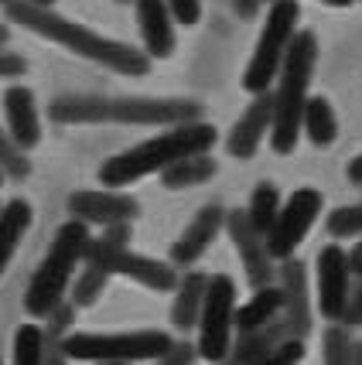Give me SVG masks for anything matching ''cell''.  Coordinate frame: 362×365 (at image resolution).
Masks as SVG:
<instances>
[{
    "label": "cell",
    "instance_id": "obj_35",
    "mask_svg": "<svg viewBox=\"0 0 362 365\" xmlns=\"http://www.w3.org/2000/svg\"><path fill=\"white\" fill-rule=\"evenodd\" d=\"M195 359H198V351L191 341H174L161 359H154V365H195Z\"/></svg>",
    "mask_w": 362,
    "mask_h": 365
},
{
    "label": "cell",
    "instance_id": "obj_11",
    "mask_svg": "<svg viewBox=\"0 0 362 365\" xmlns=\"http://www.w3.org/2000/svg\"><path fill=\"white\" fill-rule=\"evenodd\" d=\"M226 232L233 239V250L239 256V267L246 273L250 287H270L277 280V259L267 250V236H260L246 219V208H233L226 212Z\"/></svg>",
    "mask_w": 362,
    "mask_h": 365
},
{
    "label": "cell",
    "instance_id": "obj_41",
    "mask_svg": "<svg viewBox=\"0 0 362 365\" xmlns=\"http://www.w3.org/2000/svg\"><path fill=\"white\" fill-rule=\"evenodd\" d=\"M352 365H362V341H352Z\"/></svg>",
    "mask_w": 362,
    "mask_h": 365
},
{
    "label": "cell",
    "instance_id": "obj_5",
    "mask_svg": "<svg viewBox=\"0 0 362 365\" xmlns=\"http://www.w3.org/2000/svg\"><path fill=\"white\" fill-rule=\"evenodd\" d=\"M174 345V338L158 328L144 331H69L62 341L72 362H154Z\"/></svg>",
    "mask_w": 362,
    "mask_h": 365
},
{
    "label": "cell",
    "instance_id": "obj_4",
    "mask_svg": "<svg viewBox=\"0 0 362 365\" xmlns=\"http://www.w3.org/2000/svg\"><path fill=\"white\" fill-rule=\"evenodd\" d=\"M89 225L79 219H69L65 225H59V232L48 246L41 267L34 270L31 284L24 290V311L31 318H45L48 311L59 301H65L69 284L76 277V267H82V253L89 246Z\"/></svg>",
    "mask_w": 362,
    "mask_h": 365
},
{
    "label": "cell",
    "instance_id": "obj_37",
    "mask_svg": "<svg viewBox=\"0 0 362 365\" xmlns=\"http://www.w3.org/2000/svg\"><path fill=\"white\" fill-rule=\"evenodd\" d=\"M24 72H28V62L17 51H7V48L0 45V79H17Z\"/></svg>",
    "mask_w": 362,
    "mask_h": 365
},
{
    "label": "cell",
    "instance_id": "obj_7",
    "mask_svg": "<svg viewBox=\"0 0 362 365\" xmlns=\"http://www.w3.org/2000/svg\"><path fill=\"white\" fill-rule=\"evenodd\" d=\"M236 280L229 273H212L205 284V301L202 314H198V341L195 351L205 362H219L233 345V331H236Z\"/></svg>",
    "mask_w": 362,
    "mask_h": 365
},
{
    "label": "cell",
    "instance_id": "obj_20",
    "mask_svg": "<svg viewBox=\"0 0 362 365\" xmlns=\"http://www.w3.org/2000/svg\"><path fill=\"white\" fill-rule=\"evenodd\" d=\"M106 96L93 93H65L48 103V120L62 127H86V123H103Z\"/></svg>",
    "mask_w": 362,
    "mask_h": 365
},
{
    "label": "cell",
    "instance_id": "obj_42",
    "mask_svg": "<svg viewBox=\"0 0 362 365\" xmlns=\"http://www.w3.org/2000/svg\"><path fill=\"white\" fill-rule=\"evenodd\" d=\"M321 4H328V7H352L356 0H321Z\"/></svg>",
    "mask_w": 362,
    "mask_h": 365
},
{
    "label": "cell",
    "instance_id": "obj_13",
    "mask_svg": "<svg viewBox=\"0 0 362 365\" xmlns=\"http://www.w3.org/2000/svg\"><path fill=\"white\" fill-rule=\"evenodd\" d=\"M315 277H318V294H315V304L321 311L325 321H338L342 311L348 304V263H346V250L338 242H328L318 250V259H315Z\"/></svg>",
    "mask_w": 362,
    "mask_h": 365
},
{
    "label": "cell",
    "instance_id": "obj_6",
    "mask_svg": "<svg viewBox=\"0 0 362 365\" xmlns=\"http://www.w3.org/2000/svg\"><path fill=\"white\" fill-rule=\"evenodd\" d=\"M298 21H301L298 0H270L263 31L256 38L250 65H246V72H243V89L250 96L267 93L270 82L277 79L283 55H287V45H291V38L298 34Z\"/></svg>",
    "mask_w": 362,
    "mask_h": 365
},
{
    "label": "cell",
    "instance_id": "obj_1",
    "mask_svg": "<svg viewBox=\"0 0 362 365\" xmlns=\"http://www.w3.org/2000/svg\"><path fill=\"white\" fill-rule=\"evenodd\" d=\"M4 14H7V21L21 24L24 31L38 34V38H48V41L62 45L65 51L79 55L86 62L103 65V68H110L116 76L141 79V76L151 72V58L144 55L141 48L126 45V41H116V38H106V34L86 28L79 21H69V17H62L55 7L34 4V0H7V4H4Z\"/></svg>",
    "mask_w": 362,
    "mask_h": 365
},
{
    "label": "cell",
    "instance_id": "obj_26",
    "mask_svg": "<svg viewBox=\"0 0 362 365\" xmlns=\"http://www.w3.org/2000/svg\"><path fill=\"white\" fill-rule=\"evenodd\" d=\"M281 307H283V294L281 287H256V294H253L246 304H236V331H250V328H263L267 321L281 318Z\"/></svg>",
    "mask_w": 362,
    "mask_h": 365
},
{
    "label": "cell",
    "instance_id": "obj_12",
    "mask_svg": "<svg viewBox=\"0 0 362 365\" xmlns=\"http://www.w3.org/2000/svg\"><path fill=\"white\" fill-rule=\"evenodd\" d=\"M69 219H79L86 225H113L134 222L141 215V202L120 188H79L65 198Z\"/></svg>",
    "mask_w": 362,
    "mask_h": 365
},
{
    "label": "cell",
    "instance_id": "obj_24",
    "mask_svg": "<svg viewBox=\"0 0 362 365\" xmlns=\"http://www.w3.org/2000/svg\"><path fill=\"white\" fill-rule=\"evenodd\" d=\"M216 175H219V160L212 158L208 150H202V154H188V158L168 164L161 171V185L168 191H185V188H198L205 181H212Z\"/></svg>",
    "mask_w": 362,
    "mask_h": 365
},
{
    "label": "cell",
    "instance_id": "obj_18",
    "mask_svg": "<svg viewBox=\"0 0 362 365\" xmlns=\"http://www.w3.org/2000/svg\"><path fill=\"white\" fill-rule=\"evenodd\" d=\"M4 116H7V133L14 137L21 150H34L41 143V120H38V103L28 86H11L4 93Z\"/></svg>",
    "mask_w": 362,
    "mask_h": 365
},
{
    "label": "cell",
    "instance_id": "obj_27",
    "mask_svg": "<svg viewBox=\"0 0 362 365\" xmlns=\"http://www.w3.org/2000/svg\"><path fill=\"white\" fill-rule=\"evenodd\" d=\"M277 212H281V191H277V185L260 181L250 195V205H246V219H250V225L260 232V236H267L273 219H277Z\"/></svg>",
    "mask_w": 362,
    "mask_h": 365
},
{
    "label": "cell",
    "instance_id": "obj_15",
    "mask_svg": "<svg viewBox=\"0 0 362 365\" xmlns=\"http://www.w3.org/2000/svg\"><path fill=\"white\" fill-rule=\"evenodd\" d=\"M222 229H226V208L219 202H208L195 212V219L185 225V232L174 239L171 246V267H195L198 259L205 256V250L216 242Z\"/></svg>",
    "mask_w": 362,
    "mask_h": 365
},
{
    "label": "cell",
    "instance_id": "obj_14",
    "mask_svg": "<svg viewBox=\"0 0 362 365\" xmlns=\"http://www.w3.org/2000/svg\"><path fill=\"white\" fill-rule=\"evenodd\" d=\"M277 287L283 294L281 321L294 338H308L315 321H311V290H308V267L298 256H287L277 267Z\"/></svg>",
    "mask_w": 362,
    "mask_h": 365
},
{
    "label": "cell",
    "instance_id": "obj_32",
    "mask_svg": "<svg viewBox=\"0 0 362 365\" xmlns=\"http://www.w3.org/2000/svg\"><path fill=\"white\" fill-rule=\"evenodd\" d=\"M325 229H328L331 239L362 236V202L359 205H342V208H335V212H328Z\"/></svg>",
    "mask_w": 362,
    "mask_h": 365
},
{
    "label": "cell",
    "instance_id": "obj_3",
    "mask_svg": "<svg viewBox=\"0 0 362 365\" xmlns=\"http://www.w3.org/2000/svg\"><path fill=\"white\" fill-rule=\"evenodd\" d=\"M318 65V34L298 31L287 45V55L277 72V93H273V123H270V147L273 154H294L301 140V113L308 103L311 76Z\"/></svg>",
    "mask_w": 362,
    "mask_h": 365
},
{
    "label": "cell",
    "instance_id": "obj_38",
    "mask_svg": "<svg viewBox=\"0 0 362 365\" xmlns=\"http://www.w3.org/2000/svg\"><path fill=\"white\" fill-rule=\"evenodd\" d=\"M233 4V14L239 21H256L260 17V7H263V0H229Z\"/></svg>",
    "mask_w": 362,
    "mask_h": 365
},
{
    "label": "cell",
    "instance_id": "obj_33",
    "mask_svg": "<svg viewBox=\"0 0 362 365\" xmlns=\"http://www.w3.org/2000/svg\"><path fill=\"white\" fill-rule=\"evenodd\" d=\"M301 359H304V338L287 334V338L277 341V345H273V349H270L256 365H298Z\"/></svg>",
    "mask_w": 362,
    "mask_h": 365
},
{
    "label": "cell",
    "instance_id": "obj_21",
    "mask_svg": "<svg viewBox=\"0 0 362 365\" xmlns=\"http://www.w3.org/2000/svg\"><path fill=\"white\" fill-rule=\"evenodd\" d=\"M205 284H208V277L198 273V270H188L185 277H178V287H174V304H171L174 331L188 334L191 328L198 324L202 301H205Z\"/></svg>",
    "mask_w": 362,
    "mask_h": 365
},
{
    "label": "cell",
    "instance_id": "obj_31",
    "mask_svg": "<svg viewBox=\"0 0 362 365\" xmlns=\"http://www.w3.org/2000/svg\"><path fill=\"white\" fill-rule=\"evenodd\" d=\"M0 171H4V178H11V181H24V178L31 175L28 150H21L14 143V137L4 127H0Z\"/></svg>",
    "mask_w": 362,
    "mask_h": 365
},
{
    "label": "cell",
    "instance_id": "obj_36",
    "mask_svg": "<svg viewBox=\"0 0 362 365\" xmlns=\"http://www.w3.org/2000/svg\"><path fill=\"white\" fill-rule=\"evenodd\" d=\"M338 324H346V328H359L362 324V284L348 290V304L342 311V318H338Z\"/></svg>",
    "mask_w": 362,
    "mask_h": 365
},
{
    "label": "cell",
    "instance_id": "obj_44",
    "mask_svg": "<svg viewBox=\"0 0 362 365\" xmlns=\"http://www.w3.org/2000/svg\"><path fill=\"white\" fill-rule=\"evenodd\" d=\"M34 4H45V7H55V0H34Z\"/></svg>",
    "mask_w": 362,
    "mask_h": 365
},
{
    "label": "cell",
    "instance_id": "obj_10",
    "mask_svg": "<svg viewBox=\"0 0 362 365\" xmlns=\"http://www.w3.org/2000/svg\"><path fill=\"white\" fill-rule=\"evenodd\" d=\"M321 208H325V195L318 188H298L291 191V198L281 202V212H277V219L270 225L267 232V250L273 259H287V256H294L304 236L311 232V225L318 222V215H321Z\"/></svg>",
    "mask_w": 362,
    "mask_h": 365
},
{
    "label": "cell",
    "instance_id": "obj_29",
    "mask_svg": "<svg viewBox=\"0 0 362 365\" xmlns=\"http://www.w3.org/2000/svg\"><path fill=\"white\" fill-rule=\"evenodd\" d=\"M14 365H45V349H41V324L24 321L14 331Z\"/></svg>",
    "mask_w": 362,
    "mask_h": 365
},
{
    "label": "cell",
    "instance_id": "obj_19",
    "mask_svg": "<svg viewBox=\"0 0 362 365\" xmlns=\"http://www.w3.org/2000/svg\"><path fill=\"white\" fill-rule=\"evenodd\" d=\"M287 324H283L281 318L267 321L263 328H250V331H239L236 338H233V345H229V351H226V359H219V362L212 365H256L263 355H267L277 341H283L287 338Z\"/></svg>",
    "mask_w": 362,
    "mask_h": 365
},
{
    "label": "cell",
    "instance_id": "obj_45",
    "mask_svg": "<svg viewBox=\"0 0 362 365\" xmlns=\"http://www.w3.org/2000/svg\"><path fill=\"white\" fill-rule=\"evenodd\" d=\"M93 365H130V362H93Z\"/></svg>",
    "mask_w": 362,
    "mask_h": 365
},
{
    "label": "cell",
    "instance_id": "obj_39",
    "mask_svg": "<svg viewBox=\"0 0 362 365\" xmlns=\"http://www.w3.org/2000/svg\"><path fill=\"white\" fill-rule=\"evenodd\" d=\"M346 263H348V273H352V277H359V280H362V239L356 242V246H352V250H348V253H346Z\"/></svg>",
    "mask_w": 362,
    "mask_h": 365
},
{
    "label": "cell",
    "instance_id": "obj_8",
    "mask_svg": "<svg viewBox=\"0 0 362 365\" xmlns=\"http://www.w3.org/2000/svg\"><path fill=\"white\" fill-rule=\"evenodd\" d=\"M82 263H89V267H99V270H106L113 277H126V280H134V284L147 287V290H154V294H168L178 287V267L171 263H161L154 256H144V253H134L130 246H116L110 239H89V246H86V253H82Z\"/></svg>",
    "mask_w": 362,
    "mask_h": 365
},
{
    "label": "cell",
    "instance_id": "obj_30",
    "mask_svg": "<svg viewBox=\"0 0 362 365\" xmlns=\"http://www.w3.org/2000/svg\"><path fill=\"white\" fill-rule=\"evenodd\" d=\"M321 365H352V334L338 321L321 334Z\"/></svg>",
    "mask_w": 362,
    "mask_h": 365
},
{
    "label": "cell",
    "instance_id": "obj_47",
    "mask_svg": "<svg viewBox=\"0 0 362 365\" xmlns=\"http://www.w3.org/2000/svg\"><path fill=\"white\" fill-rule=\"evenodd\" d=\"M0 185H4V171H0Z\"/></svg>",
    "mask_w": 362,
    "mask_h": 365
},
{
    "label": "cell",
    "instance_id": "obj_9",
    "mask_svg": "<svg viewBox=\"0 0 362 365\" xmlns=\"http://www.w3.org/2000/svg\"><path fill=\"white\" fill-rule=\"evenodd\" d=\"M191 120H205V106L181 96H106L103 110V123L124 127H178Z\"/></svg>",
    "mask_w": 362,
    "mask_h": 365
},
{
    "label": "cell",
    "instance_id": "obj_46",
    "mask_svg": "<svg viewBox=\"0 0 362 365\" xmlns=\"http://www.w3.org/2000/svg\"><path fill=\"white\" fill-rule=\"evenodd\" d=\"M116 4H124V7H130V4H134V0H116Z\"/></svg>",
    "mask_w": 362,
    "mask_h": 365
},
{
    "label": "cell",
    "instance_id": "obj_16",
    "mask_svg": "<svg viewBox=\"0 0 362 365\" xmlns=\"http://www.w3.org/2000/svg\"><path fill=\"white\" fill-rule=\"evenodd\" d=\"M270 123H273V93L267 89V93L253 96V103L243 110V116L229 130V137H226L229 158L250 160L260 150V143L270 137Z\"/></svg>",
    "mask_w": 362,
    "mask_h": 365
},
{
    "label": "cell",
    "instance_id": "obj_43",
    "mask_svg": "<svg viewBox=\"0 0 362 365\" xmlns=\"http://www.w3.org/2000/svg\"><path fill=\"white\" fill-rule=\"evenodd\" d=\"M11 41V28L7 24H0V45H7Z\"/></svg>",
    "mask_w": 362,
    "mask_h": 365
},
{
    "label": "cell",
    "instance_id": "obj_2",
    "mask_svg": "<svg viewBox=\"0 0 362 365\" xmlns=\"http://www.w3.org/2000/svg\"><path fill=\"white\" fill-rule=\"evenodd\" d=\"M219 140V133L212 123L205 120H191V123H178V127H164L158 137L130 147L116 158L103 160L99 168V181L103 188H126L134 181H141L147 175H161L168 164L188 158V154H202L212 150Z\"/></svg>",
    "mask_w": 362,
    "mask_h": 365
},
{
    "label": "cell",
    "instance_id": "obj_34",
    "mask_svg": "<svg viewBox=\"0 0 362 365\" xmlns=\"http://www.w3.org/2000/svg\"><path fill=\"white\" fill-rule=\"evenodd\" d=\"M168 11H171L174 24H185V28H195L202 21V0H164Z\"/></svg>",
    "mask_w": 362,
    "mask_h": 365
},
{
    "label": "cell",
    "instance_id": "obj_48",
    "mask_svg": "<svg viewBox=\"0 0 362 365\" xmlns=\"http://www.w3.org/2000/svg\"><path fill=\"white\" fill-rule=\"evenodd\" d=\"M0 4H7V0H0Z\"/></svg>",
    "mask_w": 362,
    "mask_h": 365
},
{
    "label": "cell",
    "instance_id": "obj_40",
    "mask_svg": "<svg viewBox=\"0 0 362 365\" xmlns=\"http://www.w3.org/2000/svg\"><path fill=\"white\" fill-rule=\"evenodd\" d=\"M346 178L352 181V185H359V188H362V154H359V158H352V160H348Z\"/></svg>",
    "mask_w": 362,
    "mask_h": 365
},
{
    "label": "cell",
    "instance_id": "obj_28",
    "mask_svg": "<svg viewBox=\"0 0 362 365\" xmlns=\"http://www.w3.org/2000/svg\"><path fill=\"white\" fill-rule=\"evenodd\" d=\"M110 284V273L99 270V267H89V263H82V270L72 277V284H69V301L76 304V307H93L99 297H103V290Z\"/></svg>",
    "mask_w": 362,
    "mask_h": 365
},
{
    "label": "cell",
    "instance_id": "obj_49",
    "mask_svg": "<svg viewBox=\"0 0 362 365\" xmlns=\"http://www.w3.org/2000/svg\"><path fill=\"white\" fill-rule=\"evenodd\" d=\"M263 4H270V0H263Z\"/></svg>",
    "mask_w": 362,
    "mask_h": 365
},
{
    "label": "cell",
    "instance_id": "obj_23",
    "mask_svg": "<svg viewBox=\"0 0 362 365\" xmlns=\"http://www.w3.org/2000/svg\"><path fill=\"white\" fill-rule=\"evenodd\" d=\"M76 304L69 301H59L51 311H48L45 324H41V349H45V365H72V359L65 355L62 349V341H65V334L72 331V324H76Z\"/></svg>",
    "mask_w": 362,
    "mask_h": 365
},
{
    "label": "cell",
    "instance_id": "obj_22",
    "mask_svg": "<svg viewBox=\"0 0 362 365\" xmlns=\"http://www.w3.org/2000/svg\"><path fill=\"white\" fill-rule=\"evenodd\" d=\"M31 219H34L31 202H24V198H11V202L0 205V277L11 267L24 232L31 229Z\"/></svg>",
    "mask_w": 362,
    "mask_h": 365
},
{
    "label": "cell",
    "instance_id": "obj_17",
    "mask_svg": "<svg viewBox=\"0 0 362 365\" xmlns=\"http://www.w3.org/2000/svg\"><path fill=\"white\" fill-rule=\"evenodd\" d=\"M137 11V28L144 38V55L154 58H171L174 55V17L164 0H134Z\"/></svg>",
    "mask_w": 362,
    "mask_h": 365
},
{
    "label": "cell",
    "instance_id": "obj_25",
    "mask_svg": "<svg viewBox=\"0 0 362 365\" xmlns=\"http://www.w3.org/2000/svg\"><path fill=\"white\" fill-rule=\"evenodd\" d=\"M301 133L315 147H331L338 140V116L325 96H308L304 113H301Z\"/></svg>",
    "mask_w": 362,
    "mask_h": 365
}]
</instances>
